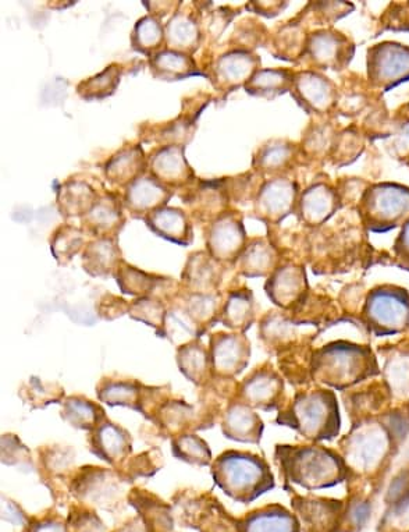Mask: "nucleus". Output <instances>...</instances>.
Listing matches in <instances>:
<instances>
[{
	"label": "nucleus",
	"instance_id": "1",
	"mask_svg": "<svg viewBox=\"0 0 409 532\" xmlns=\"http://www.w3.org/2000/svg\"><path fill=\"white\" fill-rule=\"evenodd\" d=\"M275 460L287 484L307 491L336 487L352 474L343 456L318 443L277 445Z\"/></svg>",
	"mask_w": 409,
	"mask_h": 532
},
{
	"label": "nucleus",
	"instance_id": "2",
	"mask_svg": "<svg viewBox=\"0 0 409 532\" xmlns=\"http://www.w3.org/2000/svg\"><path fill=\"white\" fill-rule=\"evenodd\" d=\"M213 484L234 502L250 505L276 487L275 475L262 456L241 450L220 453L211 466Z\"/></svg>",
	"mask_w": 409,
	"mask_h": 532
},
{
	"label": "nucleus",
	"instance_id": "3",
	"mask_svg": "<svg viewBox=\"0 0 409 532\" xmlns=\"http://www.w3.org/2000/svg\"><path fill=\"white\" fill-rule=\"evenodd\" d=\"M309 364V374L314 381L340 390L379 374L372 350L357 343H327L311 354Z\"/></svg>",
	"mask_w": 409,
	"mask_h": 532
},
{
	"label": "nucleus",
	"instance_id": "4",
	"mask_svg": "<svg viewBox=\"0 0 409 532\" xmlns=\"http://www.w3.org/2000/svg\"><path fill=\"white\" fill-rule=\"evenodd\" d=\"M276 424L293 429L314 443L332 441L341 429L339 402L330 389L301 390L293 402L279 411Z\"/></svg>",
	"mask_w": 409,
	"mask_h": 532
},
{
	"label": "nucleus",
	"instance_id": "5",
	"mask_svg": "<svg viewBox=\"0 0 409 532\" xmlns=\"http://www.w3.org/2000/svg\"><path fill=\"white\" fill-rule=\"evenodd\" d=\"M396 443L384 420H365L355 425L340 443L341 456L351 473L373 475L382 470Z\"/></svg>",
	"mask_w": 409,
	"mask_h": 532
},
{
	"label": "nucleus",
	"instance_id": "6",
	"mask_svg": "<svg viewBox=\"0 0 409 532\" xmlns=\"http://www.w3.org/2000/svg\"><path fill=\"white\" fill-rule=\"evenodd\" d=\"M115 468L90 466L78 467L70 484V495L80 505L98 507L106 512H116L128 502V495L133 488Z\"/></svg>",
	"mask_w": 409,
	"mask_h": 532
},
{
	"label": "nucleus",
	"instance_id": "7",
	"mask_svg": "<svg viewBox=\"0 0 409 532\" xmlns=\"http://www.w3.org/2000/svg\"><path fill=\"white\" fill-rule=\"evenodd\" d=\"M173 499L181 526L194 528L199 532H237V519H233L220 505L218 498L208 492L198 494L183 491Z\"/></svg>",
	"mask_w": 409,
	"mask_h": 532
},
{
	"label": "nucleus",
	"instance_id": "8",
	"mask_svg": "<svg viewBox=\"0 0 409 532\" xmlns=\"http://www.w3.org/2000/svg\"><path fill=\"white\" fill-rule=\"evenodd\" d=\"M365 318L373 333L396 335L409 329V294L403 289H379L368 297Z\"/></svg>",
	"mask_w": 409,
	"mask_h": 532
},
{
	"label": "nucleus",
	"instance_id": "9",
	"mask_svg": "<svg viewBox=\"0 0 409 532\" xmlns=\"http://www.w3.org/2000/svg\"><path fill=\"white\" fill-rule=\"evenodd\" d=\"M208 347L215 379L236 381L250 364L252 347L245 333H212Z\"/></svg>",
	"mask_w": 409,
	"mask_h": 532
},
{
	"label": "nucleus",
	"instance_id": "10",
	"mask_svg": "<svg viewBox=\"0 0 409 532\" xmlns=\"http://www.w3.org/2000/svg\"><path fill=\"white\" fill-rule=\"evenodd\" d=\"M236 399L254 410H282L284 404V379L270 364L255 368L238 383Z\"/></svg>",
	"mask_w": 409,
	"mask_h": 532
},
{
	"label": "nucleus",
	"instance_id": "11",
	"mask_svg": "<svg viewBox=\"0 0 409 532\" xmlns=\"http://www.w3.org/2000/svg\"><path fill=\"white\" fill-rule=\"evenodd\" d=\"M206 251L222 264H236L247 246V236L240 215L227 211L209 223L205 233Z\"/></svg>",
	"mask_w": 409,
	"mask_h": 532
},
{
	"label": "nucleus",
	"instance_id": "12",
	"mask_svg": "<svg viewBox=\"0 0 409 532\" xmlns=\"http://www.w3.org/2000/svg\"><path fill=\"white\" fill-rule=\"evenodd\" d=\"M87 442L91 455L115 470H119L133 456V435L109 418L88 434Z\"/></svg>",
	"mask_w": 409,
	"mask_h": 532
},
{
	"label": "nucleus",
	"instance_id": "13",
	"mask_svg": "<svg viewBox=\"0 0 409 532\" xmlns=\"http://www.w3.org/2000/svg\"><path fill=\"white\" fill-rule=\"evenodd\" d=\"M76 452L71 446L53 445L41 446L37 449V471L42 482L49 488L53 496L58 492L70 494V484L77 468L74 467Z\"/></svg>",
	"mask_w": 409,
	"mask_h": 532
},
{
	"label": "nucleus",
	"instance_id": "14",
	"mask_svg": "<svg viewBox=\"0 0 409 532\" xmlns=\"http://www.w3.org/2000/svg\"><path fill=\"white\" fill-rule=\"evenodd\" d=\"M181 145H165L148 156V173L169 189L190 187L197 182Z\"/></svg>",
	"mask_w": 409,
	"mask_h": 532
},
{
	"label": "nucleus",
	"instance_id": "15",
	"mask_svg": "<svg viewBox=\"0 0 409 532\" xmlns=\"http://www.w3.org/2000/svg\"><path fill=\"white\" fill-rule=\"evenodd\" d=\"M270 301L284 311H294L307 299L308 280L300 265H280L265 285Z\"/></svg>",
	"mask_w": 409,
	"mask_h": 532
},
{
	"label": "nucleus",
	"instance_id": "16",
	"mask_svg": "<svg viewBox=\"0 0 409 532\" xmlns=\"http://www.w3.org/2000/svg\"><path fill=\"white\" fill-rule=\"evenodd\" d=\"M116 282L124 296H133L135 299L158 297L166 301L165 297H170L174 301L181 289L180 283L176 280L141 271L127 262H124L117 273Z\"/></svg>",
	"mask_w": 409,
	"mask_h": 532
},
{
	"label": "nucleus",
	"instance_id": "17",
	"mask_svg": "<svg viewBox=\"0 0 409 532\" xmlns=\"http://www.w3.org/2000/svg\"><path fill=\"white\" fill-rule=\"evenodd\" d=\"M259 58L254 53L234 49L223 53L213 63L211 70L212 84L216 90L230 92L237 90L258 72Z\"/></svg>",
	"mask_w": 409,
	"mask_h": 532
},
{
	"label": "nucleus",
	"instance_id": "18",
	"mask_svg": "<svg viewBox=\"0 0 409 532\" xmlns=\"http://www.w3.org/2000/svg\"><path fill=\"white\" fill-rule=\"evenodd\" d=\"M174 191L160 183L154 176L145 173L124 189L123 205L127 212L137 218H147L156 209L166 207Z\"/></svg>",
	"mask_w": 409,
	"mask_h": 532
},
{
	"label": "nucleus",
	"instance_id": "19",
	"mask_svg": "<svg viewBox=\"0 0 409 532\" xmlns=\"http://www.w3.org/2000/svg\"><path fill=\"white\" fill-rule=\"evenodd\" d=\"M265 424L252 407L234 397L227 403L222 416V434L229 441L259 445Z\"/></svg>",
	"mask_w": 409,
	"mask_h": 532
},
{
	"label": "nucleus",
	"instance_id": "20",
	"mask_svg": "<svg viewBox=\"0 0 409 532\" xmlns=\"http://www.w3.org/2000/svg\"><path fill=\"white\" fill-rule=\"evenodd\" d=\"M230 194L226 184L219 180L216 182H195L188 187L186 198L187 207L191 209L192 216L199 219V222H213L219 216L229 211Z\"/></svg>",
	"mask_w": 409,
	"mask_h": 532
},
{
	"label": "nucleus",
	"instance_id": "21",
	"mask_svg": "<svg viewBox=\"0 0 409 532\" xmlns=\"http://www.w3.org/2000/svg\"><path fill=\"white\" fill-rule=\"evenodd\" d=\"M149 386L133 378L103 377L96 383V397L109 407L144 413Z\"/></svg>",
	"mask_w": 409,
	"mask_h": 532
},
{
	"label": "nucleus",
	"instance_id": "22",
	"mask_svg": "<svg viewBox=\"0 0 409 532\" xmlns=\"http://www.w3.org/2000/svg\"><path fill=\"white\" fill-rule=\"evenodd\" d=\"M223 265L208 251H198L190 255L181 273V292L202 294L219 292Z\"/></svg>",
	"mask_w": 409,
	"mask_h": 532
},
{
	"label": "nucleus",
	"instance_id": "23",
	"mask_svg": "<svg viewBox=\"0 0 409 532\" xmlns=\"http://www.w3.org/2000/svg\"><path fill=\"white\" fill-rule=\"evenodd\" d=\"M81 221H83V230L91 234L94 239L119 236L120 230L126 223L122 198H117L116 194L105 191L99 195L94 207L81 218Z\"/></svg>",
	"mask_w": 409,
	"mask_h": 532
},
{
	"label": "nucleus",
	"instance_id": "24",
	"mask_svg": "<svg viewBox=\"0 0 409 532\" xmlns=\"http://www.w3.org/2000/svg\"><path fill=\"white\" fill-rule=\"evenodd\" d=\"M291 502L305 532H336L337 520L343 514V502L298 495Z\"/></svg>",
	"mask_w": 409,
	"mask_h": 532
},
{
	"label": "nucleus",
	"instance_id": "25",
	"mask_svg": "<svg viewBox=\"0 0 409 532\" xmlns=\"http://www.w3.org/2000/svg\"><path fill=\"white\" fill-rule=\"evenodd\" d=\"M83 269L92 278H115L124 264L117 237H96L85 247Z\"/></svg>",
	"mask_w": 409,
	"mask_h": 532
},
{
	"label": "nucleus",
	"instance_id": "26",
	"mask_svg": "<svg viewBox=\"0 0 409 532\" xmlns=\"http://www.w3.org/2000/svg\"><path fill=\"white\" fill-rule=\"evenodd\" d=\"M144 221L156 236L177 246H190L194 240L190 216L183 209L166 205L149 214Z\"/></svg>",
	"mask_w": 409,
	"mask_h": 532
},
{
	"label": "nucleus",
	"instance_id": "27",
	"mask_svg": "<svg viewBox=\"0 0 409 532\" xmlns=\"http://www.w3.org/2000/svg\"><path fill=\"white\" fill-rule=\"evenodd\" d=\"M147 172L148 158L140 144H127L103 166L106 180L124 189Z\"/></svg>",
	"mask_w": 409,
	"mask_h": 532
},
{
	"label": "nucleus",
	"instance_id": "28",
	"mask_svg": "<svg viewBox=\"0 0 409 532\" xmlns=\"http://www.w3.org/2000/svg\"><path fill=\"white\" fill-rule=\"evenodd\" d=\"M237 532H301L297 514L282 505H269L236 520Z\"/></svg>",
	"mask_w": 409,
	"mask_h": 532
},
{
	"label": "nucleus",
	"instance_id": "29",
	"mask_svg": "<svg viewBox=\"0 0 409 532\" xmlns=\"http://www.w3.org/2000/svg\"><path fill=\"white\" fill-rule=\"evenodd\" d=\"M295 197H297V189L294 184L284 177H276L259 191L256 197V212L263 219L279 222L284 216L290 214Z\"/></svg>",
	"mask_w": 409,
	"mask_h": 532
},
{
	"label": "nucleus",
	"instance_id": "30",
	"mask_svg": "<svg viewBox=\"0 0 409 532\" xmlns=\"http://www.w3.org/2000/svg\"><path fill=\"white\" fill-rule=\"evenodd\" d=\"M165 33L167 49L187 55L197 52L204 38L197 14L180 7L167 21Z\"/></svg>",
	"mask_w": 409,
	"mask_h": 532
},
{
	"label": "nucleus",
	"instance_id": "31",
	"mask_svg": "<svg viewBox=\"0 0 409 532\" xmlns=\"http://www.w3.org/2000/svg\"><path fill=\"white\" fill-rule=\"evenodd\" d=\"M176 363L180 374L197 388L204 389L213 379L209 347L201 339L177 347Z\"/></svg>",
	"mask_w": 409,
	"mask_h": 532
},
{
	"label": "nucleus",
	"instance_id": "32",
	"mask_svg": "<svg viewBox=\"0 0 409 532\" xmlns=\"http://www.w3.org/2000/svg\"><path fill=\"white\" fill-rule=\"evenodd\" d=\"M128 503L137 510L148 532H173V507L159 496L133 488L128 495Z\"/></svg>",
	"mask_w": 409,
	"mask_h": 532
},
{
	"label": "nucleus",
	"instance_id": "33",
	"mask_svg": "<svg viewBox=\"0 0 409 532\" xmlns=\"http://www.w3.org/2000/svg\"><path fill=\"white\" fill-rule=\"evenodd\" d=\"M98 191L80 177H73L56 190V204L64 218H83L99 198Z\"/></svg>",
	"mask_w": 409,
	"mask_h": 532
},
{
	"label": "nucleus",
	"instance_id": "34",
	"mask_svg": "<svg viewBox=\"0 0 409 532\" xmlns=\"http://www.w3.org/2000/svg\"><path fill=\"white\" fill-rule=\"evenodd\" d=\"M176 301L187 312L192 322L198 326L202 336L218 324L224 304V299L220 292L208 294L186 293L181 292V289Z\"/></svg>",
	"mask_w": 409,
	"mask_h": 532
},
{
	"label": "nucleus",
	"instance_id": "35",
	"mask_svg": "<svg viewBox=\"0 0 409 532\" xmlns=\"http://www.w3.org/2000/svg\"><path fill=\"white\" fill-rule=\"evenodd\" d=\"M60 406V418L70 427L88 434L108 420V414L102 404L84 395L66 396Z\"/></svg>",
	"mask_w": 409,
	"mask_h": 532
},
{
	"label": "nucleus",
	"instance_id": "36",
	"mask_svg": "<svg viewBox=\"0 0 409 532\" xmlns=\"http://www.w3.org/2000/svg\"><path fill=\"white\" fill-rule=\"evenodd\" d=\"M256 317L254 294L250 289L231 290L227 293L219 322L231 332L250 331Z\"/></svg>",
	"mask_w": 409,
	"mask_h": 532
},
{
	"label": "nucleus",
	"instance_id": "37",
	"mask_svg": "<svg viewBox=\"0 0 409 532\" xmlns=\"http://www.w3.org/2000/svg\"><path fill=\"white\" fill-rule=\"evenodd\" d=\"M300 322L286 317L284 312H269L263 317L259 326V338L269 350L282 353L300 342L301 335L298 332Z\"/></svg>",
	"mask_w": 409,
	"mask_h": 532
},
{
	"label": "nucleus",
	"instance_id": "38",
	"mask_svg": "<svg viewBox=\"0 0 409 532\" xmlns=\"http://www.w3.org/2000/svg\"><path fill=\"white\" fill-rule=\"evenodd\" d=\"M236 265L238 273L245 278H263L279 268V254L268 241L256 239L245 246Z\"/></svg>",
	"mask_w": 409,
	"mask_h": 532
},
{
	"label": "nucleus",
	"instance_id": "39",
	"mask_svg": "<svg viewBox=\"0 0 409 532\" xmlns=\"http://www.w3.org/2000/svg\"><path fill=\"white\" fill-rule=\"evenodd\" d=\"M149 70L155 78L163 81L184 80L201 74L192 55L167 48L149 58Z\"/></svg>",
	"mask_w": 409,
	"mask_h": 532
},
{
	"label": "nucleus",
	"instance_id": "40",
	"mask_svg": "<svg viewBox=\"0 0 409 532\" xmlns=\"http://www.w3.org/2000/svg\"><path fill=\"white\" fill-rule=\"evenodd\" d=\"M19 397L28 409L44 410L53 404H62L66 399V390L58 382L30 377L26 382L21 383Z\"/></svg>",
	"mask_w": 409,
	"mask_h": 532
},
{
	"label": "nucleus",
	"instance_id": "41",
	"mask_svg": "<svg viewBox=\"0 0 409 532\" xmlns=\"http://www.w3.org/2000/svg\"><path fill=\"white\" fill-rule=\"evenodd\" d=\"M174 459L192 467H211L213 453L211 446L197 432H188L170 439Z\"/></svg>",
	"mask_w": 409,
	"mask_h": 532
},
{
	"label": "nucleus",
	"instance_id": "42",
	"mask_svg": "<svg viewBox=\"0 0 409 532\" xmlns=\"http://www.w3.org/2000/svg\"><path fill=\"white\" fill-rule=\"evenodd\" d=\"M131 46L135 52L148 58L165 49L163 46H166V33L162 21L151 14L138 20L131 34Z\"/></svg>",
	"mask_w": 409,
	"mask_h": 532
},
{
	"label": "nucleus",
	"instance_id": "43",
	"mask_svg": "<svg viewBox=\"0 0 409 532\" xmlns=\"http://www.w3.org/2000/svg\"><path fill=\"white\" fill-rule=\"evenodd\" d=\"M88 233L85 230L62 225L55 230L51 237V251L53 258L59 265H69L78 254H83L88 246Z\"/></svg>",
	"mask_w": 409,
	"mask_h": 532
},
{
	"label": "nucleus",
	"instance_id": "44",
	"mask_svg": "<svg viewBox=\"0 0 409 532\" xmlns=\"http://www.w3.org/2000/svg\"><path fill=\"white\" fill-rule=\"evenodd\" d=\"M294 76L286 69L258 70L245 85V91L255 97L276 98L293 88Z\"/></svg>",
	"mask_w": 409,
	"mask_h": 532
},
{
	"label": "nucleus",
	"instance_id": "45",
	"mask_svg": "<svg viewBox=\"0 0 409 532\" xmlns=\"http://www.w3.org/2000/svg\"><path fill=\"white\" fill-rule=\"evenodd\" d=\"M123 72L122 65L113 63L96 76L81 81L77 85V94L85 101H102V99L112 97L119 88Z\"/></svg>",
	"mask_w": 409,
	"mask_h": 532
},
{
	"label": "nucleus",
	"instance_id": "46",
	"mask_svg": "<svg viewBox=\"0 0 409 532\" xmlns=\"http://www.w3.org/2000/svg\"><path fill=\"white\" fill-rule=\"evenodd\" d=\"M167 311L169 305L158 297H140L130 301L128 315L134 321L151 326L156 331V336H162L165 329Z\"/></svg>",
	"mask_w": 409,
	"mask_h": 532
},
{
	"label": "nucleus",
	"instance_id": "47",
	"mask_svg": "<svg viewBox=\"0 0 409 532\" xmlns=\"http://www.w3.org/2000/svg\"><path fill=\"white\" fill-rule=\"evenodd\" d=\"M329 85L318 74L301 73L294 77L295 97L314 111H323L329 102Z\"/></svg>",
	"mask_w": 409,
	"mask_h": 532
},
{
	"label": "nucleus",
	"instance_id": "48",
	"mask_svg": "<svg viewBox=\"0 0 409 532\" xmlns=\"http://www.w3.org/2000/svg\"><path fill=\"white\" fill-rule=\"evenodd\" d=\"M162 467L163 457L160 450L149 449L147 452L140 453V455L131 456L117 471L133 484L137 478L154 477Z\"/></svg>",
	"mask_w": 409,
	"mask_h": 532
},
{
	"label": "nucleus",
	"instance_id": "49",
	"mask_svg": "<svg viewBox=\"0 0 409 532\" xmlns=\"http://www.w3.org/2000/svg\"><path fill=\"white\" fill-rule=\"evenodd\" d=\"M387 388L394 396L409 397V353H396L384 367Z\"/></svg>",
	"mask_w": 409,
	"mask_h": 532
},
{
	"label": "nucleus",
	"instance_id": "50",
	"mask_svg": "<svg viewBox=\"0 0 409 532\" xmlns=\"http://www.w3.org/2000/svg\"><path fill=\"white\" fill-rule=\"evenodd\" d=\"M2 463L7 467L20 468L24 473L37 470L31 450L20 441L19 436L3 434L2 436Z\"/></svg>",
	"mask_w": 409,
	"mask_h": 532
},
{
	"label": "nucleus",
	"instance_id": "51",
	"mask_svg": "<svg viewBox=\"0 0 409 532\" xmlns=\"http://www.w3.org/2000/svg\"><path fill=\"white\" fill-rule=\"evenodd\" d=\"M294 156L293 145L272 143L265 145L256 155L255 168L266 173H276L286 169Z\"/></svg>",
	"mask_w": 409,
	"mask_h": 532
},
{
	"label": "nucleus",
	"instance_id": "52",
	"mask_svg": "<svg viewBox=\"0 0 409 532\" xmlns=\"http://www.w3.org/2000/svg\"><path fill=\"white\" fill-rule=\"evenodd\" d=\"M66 521L69 532H108L95 510L88 506L71 507Z\"/></svg>",
	"mask_w": 409,
	"mask_h": 532
},
{
	"label": "nucleus",
	"instance_id": "53",
	"mask_svg": "<svg viewBox=\"0 0 409 532\" xmlns=\"http://www.w3.org/2000/svg\"><path fill=\"white\" fill-rule=\"evenodd\" d=\"M128 308H130V301L106 294L99 303V317L106 319V321H115V319L123 317L124 314H128Z\"/></svg>",
	"mask_w": 409,
	"mask_h": 532
},
{
	"label": "nucleus",
	"instance_id": "54",
	"mask_svg": "<svg viewBox=\"0 0 409 532\" xmlns=\"http://www.w3.org/2000/svg\"><path fill=\"white\" fill-rule=\"evenodd\" d=\"M298 42H301V38L298 37V30H295L294 27L283 30L276 42L279 52H282L280 56L293 59L295 55H300L298 52L301 51V44H298Z\"/></svg>",
	"mask_w": 409,
	"mask_h": 532
},
{
	"label": "nucleus",
	"instance_id": "55",
	"mask_svg": "<svg viewBox=\"0 0 409 532\" xmlns=\"http://www.w3.org/2000/svg\"><path fill=\"white\" fill-rule=\"evenodd\" d=\"M23 532H69L67 521L59 514L49 513L44 519L31 520Z\"/></svg>",
	"mask_w": 409,
	"mask_h": 532
},
{
	"label": "nucleus",
	"instance_id": "56",
	"mask_svg": "<svg viewBox=\"0 0 409 532\" xmlns=\"http://www.w3.org/2000/svg\"><path fill=\"white\" fill-rule=\"evenodd\" d=\"M2 519L6 523L14 524V526H24L26 528L30 524L26 512L14 500L3 496L2 502Z\"/></svg>",
	"mask_w": 409,
	"mask_h": 532
},
{
	"label": "nucleus",
	"instance_id": "57",
	"mask_svg": "<svg viewBox=\"0 0 409 532\" xmlns=\"http://www.w3.org/2000/svg\"><path fill=\"white\" fill-rule=\"evenodd\" d=\"M372 507L371 503L366 500H355L351 503L350 509L347 510L348 520L354 527H364L371 517Z\"/></svg>",
	"mask_w": 409,
	"mask_h": 532
},
{
	"label": "nucleus",
	"instance_id": "58",
	"mask_svg": "<svg viewBox=\"0 0 409 532\" xmlns=\"http://www.w3.org/2000/svg\"><path fill=\"white\" fill-rule=\"evenodd\" d=\"M115 532H148V528L145 526L141 517L138 516L137 519L128 521V523L124 524L122 528H119Z\"/></svg>",
	"mask_w": 409,
	"mask_h": 532
}]
</instances>
